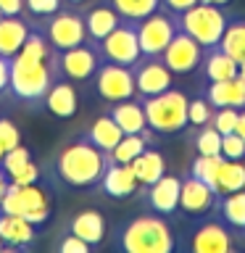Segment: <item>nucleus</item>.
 <instances>
[{"label": "nucleus", "mask_w": 245, "mask_h": 253, "mask_svg": "<svg viewBox=\"0 0 245 253\" xmlns=\"http://www.w3.org/2000/svg\"><path fill=\"white\" fill-rule=\"evenodd\" d=\"M150 142H153V129H150V126L140 134H124V137L114 145V150L108 153V158L116 164H132Z\"/></svg>", "instance_id": "nucleus-28"}, {"label": "nucleus", "mask_w": 245, "mask_h": 253, "mask_svg": "<svg viewBox=\"0 0 245 253\" xmlns=\"http://www.w3.org/2000/svg\"><path fill=\"white\" fill-rule=\"evenodd\" d=\"M132 74H134V87H137L140 98L158 95L174 84V74L161 61V55H140L132 63Z\"/></svg>", "instance_id": "nucleus-12"}, {"label": "nucleus", "mask_w": 245, "mask_h": 253, "mask_svg": "<svg viewBox=\"0 0 245 253\" xmlns=\"http://www.w3.org/2000/svg\"><path fill=\"white\" fill-rule=\"evenodd\" d=\"M232 232L219 221H203L190 235V251L193 253H229L232 251Z\"/></svg>", "instance_id": "nucleus-15"}, {"label": "nucleus", "mask_w": 245, "mask_h": 253, "mask_svg": "<svg viewBox=\"0 0 245 253\" xmlns=\"http://www.w3.org/2000/svg\"><path fill=\"white\" fill-rule=\"evenodd\" d=\"M201 69H203V77L208 82H219V79H232L240 74V63H237L229 53H224L221 47H208L203 53V61H201Z\"/></svg>", "instance_id": "nucleus-25"}, {"label": "nucleus", "mask_w": 245, "mask_h": 253, "mask_svg": "<svg viewBox=\"0 0 245 253\" xmlns=\"http://www.w3.org/2000/svg\"><path fill=\"white\" fill-rule=\"evenodd\" d=\"M58 79V50L32 27L21 50L8 61V95L27 106H42L45 92Z\"/></svg>", "instance_id": "nucleus-1"}, {"label": "nucleus", "mask_w": 245, "mask_h": 253, "mask_svg": "<svg viewBox=\"0 0 245 253\" xmlns=\"http://www.w3.org/2000/svg\"><path fill=\"white\" fill-rule=\"evenodd\" d=\"M40 179H42V169L35 161L24 164L13 177H8V182H13V185H32V182H40Z\"/></svg>", "instance_id": "nucleus-41"}, {"label": "nucleus", "mask_w": 245, "mask_h": 253, "mask_svg": "<svg viewBox=\"0 0 245 253\" xmlns=\"http://www.w3.org/2000/svg\"><path fill=\"white\" fill-rule=\"evenodd\" d=\"M63 5H66V0H24V11H27L29 21L47 19V16H53L55 11H61Z\"/></svg>", "instance_id": "nucleus-35"}, {"label": "nucleus", "mask_w": 245, "mask_h": 253, "mask_svg": "<svg viewBox=\"0 0 245 253\" xmlns=\"http://www.w3.org/2000/svg\"><path fill=\"white\" fill-rule=\"evenodd\" d=\"M179 190H182V179L174 177V174H163L161 179H156L153 185L145 187L148 209L161 213V216H171L179 209Z\"/></svg>", "instance_id": "nucleus-16"}, {"label": "nucleus", "mask_w": 245, "mask_h": 253, "mask_svg": "<svg viewBox=\"0 0 245 253\" xmlns=\"http://www.w3.org/2000/svg\"><path fill=\"white\" fill-rule=\"evenodd\" d=\"M111 158L106 150L95 148L84 134L63 142L61 150L55 153L53 161V177L66 187L74 190H87L95 187L103 177V171L108 169Z\"/></svg>", "instance_id": "nucleus-2"}, {"label": "nucleus", "mask_w": 245, "mask_h": 253, "mask_svg": "<svg viewBox=\"0 0 245 253\" xmlns=\"http://www.w3.org/2000/svg\"><path fill=\"white\" fill-rule=\"evenodd\" d=\"M211 119H213V106L205 98H195L187 103V124L203 126V124H211Z\"/></svg>", "instance_id": "nucleus-37"}, {"label": "nucleus", "mask_w": 245, "mask_h": 253, "mask_svg": "<svg viewBox=\"0 0 245 253\" xmlns=\"http://www.w3.org/2000/svg\"><path fill=\"white\" fill-rule=\"evenodd\" d=\"M0 19H3V11H0Z\"/></svg>", "instance_id": "nucleus-53"}, {"label": "nucleus", "mask_w": 245, "mask_h": 253, "mask_svg": "<svg viewBox=\"0 0 245 253\" xmlns=\"http://www.w3.org/2000/svg\"><path fill=\"white\" fill-rule=\"evenodd\" d=\"M201 3H211V5H221V8H224V5L232 3V0H201Z\"/></svg>", "instance_id": "nucleus-48"}, {"label": "nucleus", "mask_w": 245, "mask_h": 253, "mask_svg": "<svg viewBox=\"0 0 245 253\" xmlns=\"http://www.w3.org/2000/svg\"><path fill=\"white\" fill-rule=\"evenodd\" d=\"M95 45H98V53H100L103 61L122 63V66H132V63L142 55L140 53V40H137V24L126 21V19H122V24H119L114 32H108V35Z\"/></svg>", "instance_id": "nucleus-10"}, {"label": "nucleus", "mask_w": 245, "mask_h": 253, "mask_svg": "<svg viewBox=\"0 0 245 253\" xmlns=\"http://www.w3.org/2000/svg\"><path fill=\"white\" fill-rule=\"evenodd\" d=\"M116 245L124 253H171L177 248L169 221L161 213H140L119 227Z\"/></svg>", "instance_id": "nucleus-3"}, {"label": "nucleus", "mask_w": 245, "mask_h": 253, "mask_svg": "<svg viewBox=\"0 0 245 253\" xmlns=\"http://www.w3.org/2000/svg\"><path fill=\"white\" fill-rule=\"evenodd\" d=\"M0 161H3V150H0Z\"/></svg>", "instance_id": "nucleus-52"}, {"label": "nucleus", "mask_w": 245, "mask_h": 253, "mask_svg": "<svg viewBox=\"0 0 245 253\" xmlns=\"http://www.w3.org/2000/svg\"><path fill=\"white\" fill-rule=\"evenodd\" d=\"M29 24L50 42V47H55V50H69V47H77V45L87 42L84 16L74 5H63L61 11H55L53 16H47V19H37V21H29Z\"/></svg>", "instance_id": "nucleus-6"}, {"label": "nucleus", "mask_w": 245, "mask_h": 253, "mask_svg": "<svg viewBox=\"0 0 245 253\" xmlns=\"http://www.w3.org/2000/svg\"><path fill=\"white\" fill-rule=\"evenodd\" d=\"M92 87L95 95L106 103L129 100L137 95L132 66H122V63H111V61H100L98 71L92 74Z\"/></svg>", "instance_id": "nucleus-8"}, {"label": "nucleus", "mask_w": 245, "mask_h": 253, "mask_svg": "<svg viewBox=\"0 0 245 253\" xmlns=\"http://www.w3.org/2000/svg\"><path fill=\"white\" fill-rule=\"evenodd\" d=\"M69 232L82 237L84 243H90V248H95V245H100L103 237H106V219H103L100 211L84 209V211H79L69 219Z\"/></svg>", "instance_id": "nucleus-24"}, {"label": "nucleus", "mask_w": 245, "mask_h": 253, "mask_svg": "<svg viewBox=\"0 0 245 253\" xmlns=\"http://www.w3.org/2000/svg\"><path fill=\"white\" fill-rule=\"evenodd\" d=\"M193 145L198 150V156H221V132L213 124L198 126Z\"/></svg>", "instance_id": "nucleus-33"}, {"label": "nucleus", "mask_w": 245, "mask_h": 253, "mask_svg": "<svg viewBox=\"0 0 245 253\" xmlns=\"http://www.w3.org/2000/svg\"><path fill=\"white\" fill-rule=\"evenodd\" d=\"M132 169H134V177H137L140 187H148V185H153L156 179H161L163 174H166V158L158 153V150H153V148L148 145L132 161Z\"/></svg>", "instance_id": "nucleus-26"}, {"label": "nucleus", "mask_w": 245, "mask_h": 253, "mask_svg": "<svg viewBox=\"0 0 245 253\" xmlns=\"http://www.w3.org/2000/svg\"><path fill=\"white\" fill-rule=\"evenodd\" d=\"M32 161V153H29V148H24V145H16L11 150H5L3 153V161H0V169L5 171V177H13L16 171L21 169L24 164H29Z\"/></svg>", "instance_id": "nucleus-36"}, {"label": "nucleus", "mask_w": 245, "mask_h": 253, "mask_svg": "<svg viewBox=\"0 0 245 253\" xmlns=\"http://www.w3.org/2000/svg\"><path fill=\"white\" fill-rule=\"evenodd\" d=\"M0 116H3V114H0Z\"/></svg>", "instance_id": "nucleus-54"}, {"label": "nucleus", "mask_w": 245, "mask_h": 253, "mask_svg": "<svg viewBox=\"0 0 245 253\" xmlns=\"http://www.w3.org/2000/svg\"><path fill=\"white\" fill-rule=\"evenodd\" d=\"M98 187L103 190V195L116 198V201H124V198H132L134 193H137L140 182H137V177H134L132 164H116V161H111L108 169L103 171Z\"/></svg>", "instance_id": "nucleus-17"}, {"label": "nucleus", "mask_w": 245, "mask_h": 253, "mask_svg": "<svg viewBox=\"0 0 245 253\" xmlns=\"http://www.w3.org/2000/svg\"><path fill=\"white\" fill-rule=\"evenodd\" d=\"M219 47L240 63L245 61V16H229Z\"/></svg>", "instance_id": "nucleus-30"}, {"label": "nucleus", "mask_w": 245, "mask_h": 253, "mask_svg": "<svg viewBox=\"0 0 245 253\" xmlns=\"http://www.w3.org/2000/svg\"><path fill=\"white\" fill-rule=\"evenodd\" d=\"M87 3H90V0H66V5H74V8H82Z\"/></svg>", "instance_id": "nucleus-49"}, {"label": "nucleus", "mask_w": 245, "mask_h": 253, "mask_svg": "<svg viewBox=\"0 0 245 253\" xmlns=\"http://www.w3.org/2000/svg\"><path fill=\"white\" fill-rule=\"evenodd\" d=\"M82 16H84V29H87V40L90 42H100L108 32H114L122 24V16L114 11V5L108 0L92 3L87 11H82Z\"/></svg>", "instance_id": "nucleus-20"}, {"label": "nucleus", "mask_w": 245, "mask_h": 253, "mask_svg": "<svg viewBox=\"0 0 245 253\" xmlns=\"http://www.w3.org/2000/svg\"><path fill=\"white\" fill-rule=\"evenodd\" d=\"M42 106H45V111H50V114L58 116V119H71L79 108V92H77L74 82L58 77L50 84V90L45 92Z\"/></svg>", "instance_id": "nucleus-19"}, {"label": "nucleus", "mask_w": 245, "mask_h": 253, "mask_svg": "<svg viewBox=\"0 0 245 253\" xmlns=\"http://www.w3.org/2000/svg\"><path fill=\"white\" fill-rule=\"evenodd\" d=\"M3 16H24V0H0Z\"/></svg>", "instance_id": "nucleus-44"}, {"label": "nucleus", "mask_w": 245, "mask_h": 253, "mask_svg": "<svg viewBox=\"0 0 245 253\" xmlns=\"http://www.w3.org/2000/svg\"><path fill=\"white\" fill-rule=\"evenodd\" d=\"M216 209L221 211V216H224V221H227L229 227L245 229V190L227 193V195L216 203Z\"/></svg>", "instance_id": "nucleus-31"}, {"label": "nucleus", "mask_w": 245, "mask_h": 253, "mask_svg": "<svg viewBox=\"0 0 245 253\" xmlns=\"http://www.w3.org/2000/svg\"><path fill=\"white\" fill-rule=\"evenodd\" d=\"M235 132L245 140V108H240V116H237V126H235Z\"/></svg>", "instance_id": "nucleus-46"}, {"label": "nucleus", "mask_w": 245, "mask_h": 253, "mask_svg": "<svg viewBox=\"0 0 245 253\" xmlns=\"http://www.w3.org/2000/svg\"><path fill=\"white\" fill-rule=\"evenodd\" d=\"M108 3L126 21H140L161 8V0H108Z\"/></svg>", "instance_id": "nucleus-32"}, {"label": "nucleus", "mask_w": 245, "mask_h": 253, "mask_svg": "<svg viewBox=\"0 0 245 253\" xmlns=\"http://www.w3.org/2000/svg\"><path fill=\"white\" fill-rule=\"evenodd\" d=\"M0 211L16 213V216L32 221L35 227H42L47 224V219L53 213V195L42 185V179L32 182V185H13V182H8L5 195L0 201Z\"/></svg>", "instance_id": "nucleus-4"}, {"label": "nucleus", "mask_w": 245, "mask_h": 253, "mask_svg": "<svg viewBox=\"0 0 245 253\" xmlns=\"http://www.w3.org/2000/svg\"><path fill=\"white\" fill-rule=\"evenodd\" d=\"M29 32H32V24L27 16H3L0 19V55L13 58L21 50Z\"/></svg>", "instance_id": "nucleus-23"}, {"label": "nucleus", "mask_w": 245, "mask_h": 253, "mask_svg": "<svg viewBox=\"0 0 245 253\" xmlns=\"http://www.w3.org/2000/svg\"><path fill=\"white\" fill-rule=\"evenodd\" d=\"M237 116H240V108H216V111H213L211 124L216 126L221 134H227V132H235Z\"/></svg>", "instance_id": "nucleus-39"}, {"label": "nucleus", "mask_w": 245, "mask_h": 253, "mask_svg": "<svg viewBox=\"0 0 245 253\" xmlns=\"http://www.w3.org/2000/svg\"><path fill=\"white\" fill-rule=\"evenodd\" d=\"M55 251L58 253H90V243H84L82 237L66 232L58 240V245H55Z\"/></svg>", "instance_id": "nucleus-42"}, {"label": "nucleus", "mask_w": 245, "mask_h": 253, "mask_svg": "<svg viewBox=\"0 0 245 253\" xmlns=\"http://www.w3.org/2000/svg\"><path fill=\"white\" fill-rule=\"evenodd\" d=\"M203 53H205V47L198 40L190 37L187 32L179 29L171 37V42L163 47L161 61L171 69V74H193L195 69H201Z\"/></svg>", "instance_id": "nucleus-13"}, {"label": "nucleus", "mask_w": 245, "mask_h": 253, "mask_svg": "<svg viewBox=\"0 0 245 253\" xmlns=\"http://www.w3.org/2000/svg\"><path fill=\"white\" fill-rule=\"evenodd\" d=\"M8 61L11 58H3V55H0V95L8 92Z\"/></svg>", "instance_id": "nucleus-45"}, {"label": "nucleus", "mask_w": 245, "mask_h": 253, "mask_svg": "<svg viewBox=\"0 0 245 253\" xmlns=\"http://www.w3.org/2000/svg\"><path fill=\"white\" fill-rule=\"evenodd\" d=\"M195 3H201V0H161V5H163L169 13H174V16L185 13L187 8H193Z\"/></svg>", "instance_id": "nucleus-43"}, {"label": "nucleus", "mask_w": 245, "mask_h": 253, "mask_svg": "<svg viewBox=\"0 0 245 253\" xmlns=\"http://www.w3.org/2000/svg\"><path fill=\"white\" fill-rule=\"evenodd\" d=\"M187 95L182 90H169L142 98V108H145L148 126L156 134H174L187 126Z\"/></svg>", "instance_id": "nucleus-5"}, {"label": "nucleus", "mask_w": 245, "mask_h": 253, "mask_svg": "<svg viewBox=\"0 0 245 253\" xmlns=\"http://www.w3.org/2000/svg\"><path fill=\"white\" fill-rule=\"evenodd\" d=\"M203 98L208 100L213 108H245V82L240 77L208 82Z\"/></svg>", "instance_id": "nucleus-21"}, {"label": "nucleus", "mask_w": 245, "mask_h": 253, "mask_svg": "<svg viewBox=\"0 0 245 253\" xmlns=\"http://www.w3.org/2000/svg\"><path fill=\"white\" fill-rule=\"evenodd\" d=\"M237 77H240L243 82H245V61H240V74H237Z\"/></svg>", "instance_id": "nucleus-50"}, {"label": "nucleus", "mask_w": 245, "mask_h": 253, "mask_svg": "<svg viewBox=\"0 0 245 253\" xmlns=\"http://www.w3.org/2000/svg\"><path fill=\"white\" fill-rule=\"evenodd\" d=\"M0 240L8 251H29L37 240V227L16 213L0 211Z\"/></svg>", "instance_id": "nucleus-18"}, {"label": "nucleus", "mask_w": 245, "mask_h": 253, "mask_svg": "<svg viewBox=\"0 0 245 253\" xmlns=\"http://www.w3.org/2000/svg\"><path fill=\"white\" fill-rule=\"evenodd\" d=\"M216 190L211 185H205L203 179L198 177H185L182 179V190H179V209L187 213V216H203L211 209H216Z\"/></svg>", "instance_id": "nucleus-14"}, {"label": "nucleus", "mask_w": 245, "mask_h": 253, "mask_svg": "<svg viewBox=\"0 0 245 253\" xmlns=\"http://www.w3.org/2000/svg\"><path fill=\"white\" fill-rule=\"evenodd\" d=\"M16 145H21V134L19 129H16V124L11 122V119H5V116H0V150H11Z\"/></svg>", "instance_id": "nucleus-40"}, {"label": "nucleus", "mask_w": 245, "mask_h": 253, "mask_svg": "<svg viewBox=\"0 0 245 253\" xmlns=\"http://www.w3.org/2000/svg\"><path fill=\"white\" fill-rule=\"evenodd\" d=\"M221 156H224V158H232V161H237V158H245V140H243L237 132L221 134Z\"/></svg>", "instance_id": "nucleus-38"}, {"label": "nucleus", "mask_w": 245, "mask_h": 253, "mask_svg": "<svg viewBox=\"0 0 245 253\" xmlns=\"http://www.w3.org/2000/svg\"><path fill=\"white\" fill-rule=\"evenodd\" d=\"M100 53L95 42H82L77 47H69V50H58V77L71 79V82H90L92 74L100 66Z\"/></svg>", "instance_id": "nucleus-11"}, {"label": "nucleus", "mask_w": 245, "mask_h": 253, "mask_svg": "<svg viewBox=\"0 0 245 253\" xmlns=\"http://www.w3.org/2000/svg\"><path fill=\"white\" fill-rule=\"evenodd\" d=\"M235 190H245V164H243V158L232 161V158L221 156L219 177H216V193L227 195V193H235Z\"/></svg>", "instance_id": "nucleus-29"}, {"label": "nucleus", "mask_w": 245, "mask_h": 253, "mask_svg": "<svg viewBox=\"0 0 245 253\" xmlns=\"http://www.w3.org/2000/svg\"><path fill=\"white\" fill-rule=\"evenodd\" d=\"M5 187H8V177H5V171L0 169V201H3V195H5Z\"/></svg>", "instance_id": "nucleus-47"}, {"label": "nucleus", "mask_w": 245, "mask_h": 253, "mask_svg": "<svg viewBox=\"0 0 245 253\" xmlns=\"http://www.w3.org/2000/svg\"><path fill=\"white\" fill-rule=\"evenodd\" d=\"M227 21H229V13L221 5H211V3H195L193 8H187L185 13L177 16L179 29L187 32L193 40H198L205 50L221 42Z\"/></svg>", "instance_id": "nucleus-7"}, {"label": "nucleus", "mask_w": 245, "mask_h": 253, "mask_svg": "<svg viewBox=\"0 0 245 253\" xmlns=\"http://www.w3.org/2000/svg\"><path fill=\"white\" fill-rule=\"evenodd\" d=\"M106 114L114 119V122L122 126L124 134H140L148 129V119H145V108H142V100H119L111 103Z\"/></svg>", "instance_id": "nucleus-22"}, {"label": "nucleus", "mask_w": 245, "mask_h": 253, "mask_svg": "<svg viewBox=\"0 0 245 253\" xmlns=\"http://www.w3.org/2000/svg\"><path fill=\"white\" fill-rule=\"evenodd\" d=\"M219 164H221V156H195L193 166H190V174L198 177V179H203L205 185H211L213 190H216Z\"/></svg>", "instance_id": "nucleus-34"}, {"label": "nucleus", "mask_w": 245, "mask_h": 253, "mask_svg": "<svg viewBox=\"0 0 245 253\" xmlns=\"http://www.w3.org/2000/svg\"><path fill=\"white\" fill-rule=\"evenodd\" d=\"M84 137L90 140L95 148H100V150H106V153H111L116 142L124 137V132H122V126H119L108 114H103V116H98L90 126H87Z\"/></svg>", "instance_id": "nucleus-27"}, {"label": "nucleus", "mask_w": 245, "mask_h": 253, "mask_svg": "<svg viewBox=\"0 0 245 253\" xmlns=\"http://www.w3.org/2000/svg\"><path fill=\"white\" fill-rule=\"evenodd\" d=\"M137 24V40H140V53L142 55H161L163 47L171 42V37L179 32L177 16L163 8H158L145 19L134 21Z\"/></svg>", "instance_id": "nucleus-9"}, {"label": "nucleus", "mask_w": 245, "mask_h": 253, "mask_svg": "<svg viewBox=\"0 0 245 253\" xmlns=\"http://www.w3.org/2000/svg\"><path fill=\"white\" fill-rule=\"evenodd\" d=\"M0 251H5V248H3V240H0Z\"/></svg>", "instance_id": "nucleus-51"}]
</instances>
